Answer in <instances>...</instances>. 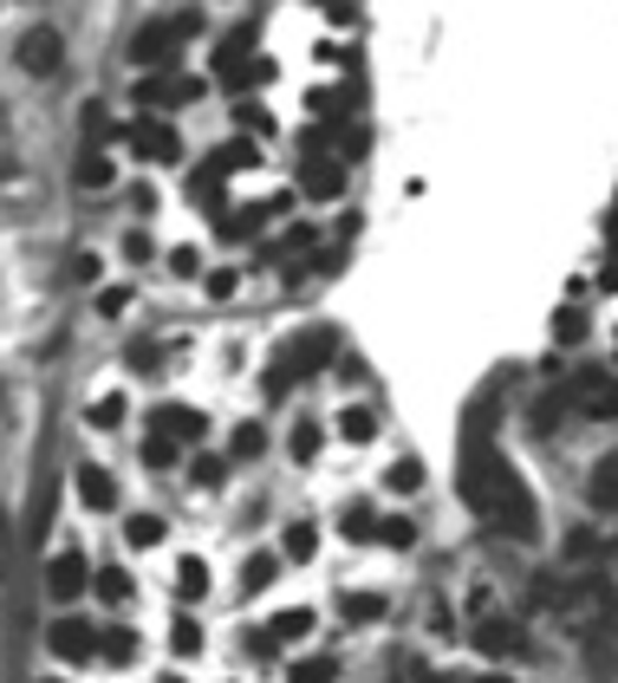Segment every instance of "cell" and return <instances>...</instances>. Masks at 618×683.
I'll list each match as a JSON object with an SVG mask.
<instances>
[{
    "mask_svg": "<svg viewBox=\"0 0 618 683\" xmlns=\"http://www.w3.org/2000/svg\"><path fill=\"white\" fill-rule=\"evenodd\" d=\"M203 33V13L196 7H183V13H163V20H143L138 33H131V66L143 72H156V66H170L189 40Z\"/></svg>",
    "mask_w": 618,
    "mask_h": 683,
    "instance_id": "1",
    "label": "cell"
},
{
    "mask_svg": "<svg viewBox=\"0 0 618 683\" xmlns=\"http://www.w3.org/2000/svg\"><path fill=\"white\" fill-rule=\"evenodd\" d=\"M46 651H53L59 664H91V658L105 651V631H98V625H85V618H53Z\"/></svg>",
    "mask_w": 618,
    "mask_h": 683,
    "instance_id": "2",
    "label": "cell"
},
{
    "mask_svg": "<svg viewBox=\"0 0 618 683\" xmlns=\"http://www.w3.org/2000/svg\"><path fill=\"white\" fill-rule=\"evenodd\" d=\"M124 143L138 150L143 163H176V156H183V137H176V124H163V118H131V124H124Z\"/></svg>",
    "mask_w": 618,
    "mask_h": 683,
    "instance_id": "3",
    "label": "cell"
},
{
    "mask_svg": "<svg viewBox=\"0 0 618 683\" xmlns=\"http://www.w3.org/2000/svg\"><path fill=\"white\" fill-rule=\"evenodd\" d=\"M339 358V333L333 326H306L300 339H286V351H280V365L300 378V371H319V365H333Z\"/></svg>",
    "mask_w": 618,
    "mask_h": 683,
    "instance_id": "4",
    "label": "cell"
},
{
    "mask_svg": "<svg viewBox=\"0 0 618 683\" xmlns=\"http://www.w3.org/2000/svg\"><path fill=\"white\" fill-rule=\"evenodd\" d=\"M59 66H66V40L53 26H26L20 33V72L26 78H53Z\"/></svg>",
    "mask_w": 618,
    "mask_h": 683,
    "instance_id": "5",
    "label": "cell"
},
{
    "mask_svg": "<svg viewBox=\"0 0 618 683\" xmlns=\"http://www.w3.org/2000/svg\"><path fill=\"white\" fill-rule=\"evenodd\" d=\"M208 85L203 78H138V105H150V111H176V105H196Z\"/></svg>",
    "mask_w": 618,
    "mask_h": 683,
    "instance_id": "6",
    "label": "cell"
},
{
    "mask_svg": "<svg viewBox=\"0 0 618 683\" xmlns=\"http://www.w3.org/2000/svg\"><path fill=\"white\" fill-rule=\"evenodd\" d=\"M300 196H313V203H333V196H345V156H306L300 163Z\"/></svg>",
    "mask_w": 618,
    "mask_h": 683,
    "instance_id": "7",
    "label": "cell"
},
{
    "mask_svg": "<svg viewBox=\"0 0 618 683\" xmlns=\"http://www.w3.org/2000/svg\"><path fill=\"white\" fill-rule=\"evenodd\" d=\"M476 644L488 651V658H528V631H521L514 618H501V612H488L476 625Z\"/></svg>",
    "mask_w": 618,
    "mask_h": 683,
    "instance_id": "8",
    "label": "cell"
},
{
    "mask_svg": "<svg viewBox=\"0 0 618 683\" xmlns=\"http://www.w3.org/2000/svg\"><path fill=\"white\" fill-rule=\"evenodd\" d=\"M208 423L196 404H156L150 410V436H170V443H196Z\"/></svg>",
    "mask_w": 618,
    "mask_h": 683,
    "instance_id": "9",
    "label": "cell"
},
{
    "mask_svg": "<svg viewBox=\"0 0 618 683\" xmlns=\"http://www.w3.org/2000/svg\"><path fill=\"white\" fill-rule=\"evenodd\" d=\"M72 488H78V501H85L91 514H111V508H118V481H111V469H105V463H78Z\"/></svg>",
    "mask_w": 618,
    "mask_h": 683,
    "instance_id": "10",
    "label": "cell"
},
{
    "mask_svg": "<svg viewBox=\"0 0 618 683\" xmlns=\"http://www.w3.org/2000/svg\"><path fill=\"white\" fill-rule=\"evenodd\" d=\"M85 586H91V566H85V560H78V553H59V560H53V566H46V593H53V599H59V606H66V599H78V593H85Z\"/></svg>",
    "mask_w": 618,
    "mask_h": 683,
    "instance_id": "11",
    "label": "cell"
},
{
    "mask_svg": "<svg viewBox=\"0 0 618 683\" xmlns=\"http://www.w3.org/2000/svg\"><path fill=\"white\" fill-rule=\"evenodd\" d=\"M586 501H593L599 514H618V456L593 463V476H586Z\"/></svg>",
    "mask_w": 618,
    "mask_h": 683,
    "instance_id": "12",
    "label": "cell"
},
{
    "mask_svg": "<svg viewBox=\"0 0 618 683\" xmlns=\"http://www.w3.org/2000/svg\"><path fill=\"white\" fill-rule=\"evenodd\" d=\"M274 215H280V203H254L248 215H221V235H228V241H248V235H261Z\"/></svg>",
    "mask_w": 618,
    "mask_h": 683,
    "instance_id": "13",
    "label": "cell"
},
{
    "mask_svg": "<svg viewBox=\"0 0 618 683\" xmlns=\"http://www.w3.org/2000/svg\"><path fill=\"white\" fill-rule=\"evenodd\" d=\"M163 534H170V521H163V514H150V508L124 521V546H138V553H150V546H163Z\"/></svg>",
    "mask_w": 618,
    "mask_h": 683,
    "instance_id": "14",
    "label": "cell"
},
{
    "mask_svg": "<svg viewBox=\"0 0 618 683\" xmlns=\"http://www.w3.org/2000/svg\"><path fill=\"white\" fill-rule=\"evenodd\" d=\"M280 553H286L293 566H306V560L319 553V528H313V521H286V534H280Z\"/></svg>",
    "mask_w": 618,
    "mask_h": 683,
    "instance_id": "15",
    "label": "cell"
},
{
    "mask_svg": "<svg viewBox=\"0 0 618 683\" xmlns=\"http://www.w3.org/2000/svg\"><path fill=\"white\" fill-rule=\"evenodd\" d=\"M339 618L345 625H378L384 618V593H339Z\"/></svg>",
    "mask_w": 618,
    "mask_h": 683,
    "instance_id": "16",
    "label": "cell"
},
{
    "mask_svg": "<svg viewBox=\"0 0 618 683\" xmlns=\"http://www.w3.org/2000/svg\"><path fill=\"white\" fill-rule=\"evenodd\" d=\"M319 443H326V430H319L313 416H300V423L286 430V456H293V463H313V456H319Z\"/></svg>",
    "mask_w": 618,
    "mask_h": 683,
    "instance_id": "17",
    "label": "cell"
},
{
    "mask_svg": "<svg viewBox=\"0 0 618 683\" xmlns=\"http://www.w3.org/2000/svg\"><path fill=\"white\" fill-rule=\"evenodd\" d=\"M221 176H228V170H221L215 156H208V163H196V170H189V196H196V203H208V208H221Z\"/></svg>",
    "mask_w": 618,
    "mask_h": 683,
    "instance_id": "18",
    "label": "cell"
},
{
    "mask_svg": "<svg viewBox=\"0 0 618 683\" xmlns=\"http://www.w3.org/2000/svg\"><path fill=\"white\" fill-rule=\"evenodd\" d=\"M339 436L345 443H371V436H378V410L371 404H345L339 410Z\"/></svg>",
    "mask_w": 618,
    "mask_h": 683,
    "instance_id": "19",
    "label": "cell"
},
{
    "mask_svg": "<svg viewBox=\"0 0 618 683\" xmlns=\"http://www.w3.org/2000/svg\"><path fill=\"white\" fill-rule=\"evenodd\" d=\"M274 579H280V560H274V553H254V560L241 566V599H254V593H268Z\"/></svg>",
    "mask_w": 618,
    "mask_h": 683,
    "instance_id": "20",
    "label": "cell"
},
{
    "mask_svg": "<svg viewBox=\"0 0 618 683\" xmlns=\"http://www.w3.org/2000/svg\"><path fill=\"white\" fill-rule=\"evenodd\" d=\"M170 573H176V579H170V586H176V599H203V593H208V566L196 560V553H189V560H176Z\"/></svg>",
    "mask_w": 618,
    "mask_h": 683,
    "instance_id": "21",
    "label": "cell"
},
{
    "mask_svg": "<svg viewBox=\"0 0 618 683\" xmlns=\"http://www.w3.org/2000/svg\"><path fill=\"white\" fill-rule=\"evenodd\" d=\"M339 534H345V541H351V546L378 541V514H371L365 501H351V508H345V514H339Z\"/></svg>",
    "mask_w": 618,
    "mask_h": 683,
    "instance_id": "22",
    "label": "cell"
},
{
    "mask_svg": "<svg viewBox=\"0 0 618 683\" xmlns=\"http://www.w3.org/2000/svg\"><path fill=\"white\" fill-rule=\"evenodd\" d=\"M268 631H274L280 644L306 638V631H313V606H286V612H274V618H268Z\"/></svg>",
    "mask_w": 618,
    "mask_h": 683,
    "instance_id": "23",
    "label": "cell"
},
{
    "mask_svg": "<svg viewBox=\"0 0 618 683\" xmlns=\"http://www.w3.org/2000/svg\"><path fill=\"white\" fill-rule=\"evenodd\" d=\"M72 176H78V189H111V156H105V150H85Z\"/></svg>",
    "mask_w": 618,
    "mask_h": 683,
    "instance_id": "24",
    "label": "cell"
},
{
    "mask_svg": "<svg viewBox=\"0 0 618 683\" xmlns=\"http://www.w3.org/2000/svg\"><path fill=\"white\" fill-rule=\"evenodd\" d=\"M91 586H98V599H105V606H124V599H131V573H124V566H98V573H91Z\"/></svg>",
    "mask_w": 618,
    "mask_h": 683,
    "instance_id": "25",
    "label": "cell"
},
{
    "mask_svg": "<svg viewBox=\"0 0 618 683\" xmlns=\"http://www.w3.org/2000/svg\"><path fill=\"white\" fill-rule=\"evenodd\" d=\"M228 449H235V463H254V456L268 449V430H261V423H235V436H228Z\"/></svg>",
    "mask_w": 618,
    "mask_h": 683,
    "instance_id": "26",
    "label": "cell"
},
{
    "mask_svg": "<svg viewBox=\"0 0 618 683\" xmlns=\"http://www.w3.org/2000/svg\"><path fill=\"white\" fill-rule=\"evenodd\" d=\"M98 658L131 664V658H138V631H131V625H105V651H98Z\"/></svg>",
    "mask_w": 618,
    "mask_h": 683,
    "instance_id": "27",
    "label": "cell"
},
{
    "mask_svg": "<svg viewBox=\"0 0 618 683\" xmlns=\"http://www.w3.org/2000/svg\"><path fill=\"white\" fill-rule=\"evenodd\" d=\"M378 541H384V546H398V553H411V546H416V521H411V514H384Z\"/></svg>",
    "mask_w": 618,
    "mask_h": 683,
    "instance_id": "28",
    "label": "cell"
},
{
    "mask_svg": "<svg viewBox=\"0 0 618 683\" xmlns=\"http://www.w3.org/2000/svg\"><path fill=\"white\" fill-rule=\"evenodd\" d=\"M118 423H124V398H118V391H105V398L91 404V430H118Z\"/></svg>",
    "mask_w": 618,
    "mask_h": 683,
    "instance_id": "29",
    "label": "cell"
},
{
    "mask_svg": "<svg viewBox=\"0 0 618 683\" xmlns=\"http://www.w3.org/2000/svg\"><path fill=\"white\" fill-rule=\"evenodd\" d=\"M170 644H176L183 658H196V651H203V625H196V618H176V625H170Z\"/></svg>",
    "mask_w": 618,
    "mask_h": 683,
    "instance_id": "30",
    "label": "cell"
},
{
    "mask_svg": "<svg viewBox=\"0 0 618 683\" xmlns=\"http://www.w3.org/2000/svg\"><path fill=\"white\" fill-rule=\"evenodd\" d=\"M124 365H131V371H138V378H150V371H163V345H131V351H124Z\"/></svg>",
    "mask_w": 618,
    "mask_h": 683,
    "instance_id": "31",
    "label": "cell"
},
{
    "mask_svg": "<svg viewBox=\"0 0 618 683\" xmlns=\"http://www.w3.org/2000/svg\"><path fill=\"white\" fill-rule=\"evenodd\" d=\"M143 463H150V469L163 476V469L176 463V443H170V436H143Z\"/></svg>",
    "mask_w": 618,
    "mask_h": 683,
    "instance_id": "32",
    "label": "cell"
},
{
    "mask_svg": "<svg viewBox=\"0 0 618 683\" xmlns=\"http://www.w3.org/2000/svg\"><path fill=\"white\" fill-rule=\"evenodd\" d=\"M416 481H423V469H416L411 456H404V463H391V469H384V488H391V495H398V488H404V495H411Z\"/></svg>",
    "mask_w": 618,
    "mask_h": 683,
    "instance_id": "33",
    "label": "cell"
},
{
    "mask_svg": "<svg viewBox=\"0 0 618 683\" xmlns=\"http://www.w3.org/2000/svg\"><path fill=\"white\" fill-rule=\"evenodd\" d=\"M333 658H306V664H293V683H333Z\"/></svg>",
    "mask_w": 618,
    "mask_h": 683,
    "instance_id": "34",
    "label": "cell"
},
{
    "mask_svg": "<svg viewBox=\"0 0 618 683\" xmlns=\"http://www.w3.org/2000/svg\"><path fill=\"white\" fill-rule=\"evenodd\" d=\"M228 481V463H215V456H196V488H221Z\"/></svg>",
    "mask_w": 618,
    "mask_h": 683,
    "instance_id": "35",
    "label": "cell"
},
{
    "mask_svg": "<svg viewBox=\"0 0 618 683\" xmlns=\"http://www.w3.org/2000/svg\"><path fill=\"white\" fill-rule=\"evenodd\" d=\"M170 273H176V280H196V273H203V254H196V248H176V254H170Z\"/></svg>",
    "mask_w": 618,
    "mask_h": 683,
    "instance_id": "36",
    "label": "cell"
},
{
    "mask_svg": "<svg viewBox=\"0 0 618 683\" xmlns=\"http://www.w3.org/2000/svg\"><path fill=\"white\" fill-rule=\"evenodd\" d=\"M150 254H156V241H150V235H138V228H131V235H124V261H150Z\"/></svg>",
    "mask_w": 618,
    "mask_h": 683,
    "instance_id": "37",
    "label": "cell"
},
{
    "mask_svg": "<svg viewBox=\"0 0 618 683\" xmlns=\"http://www.w3.org/2000/svg\"><path fill=\"white\" fill-rule=\"evenodd\" d=\"M124 306H131V293H124V286H111V293H98V313H105V319H118Z\"/></svg>",
    "mask_w": 618,
    "mask_h": 683,
    "instance_id": "38",
    "label": "cell"
},
{
    "mask_svg": "<svg viewBox=\"0 0 618 683\" xmlns=\"http://www.w3.org/2000/svg\"><path fill=\"white\" fill-rule=\"evenodd\" d=\"M560 339H566V345L586 339V313H573V306H566V313H560Z\"/></svg>",
    "mask_w": 618,
    "mask_h": 683,
    "instance_id": "39",
    "label": "cell"
},
{
    "mask_svg": "<svg viewBox=\"0 0 618 683\" xmlns=\"http://www.w3.org/2000/svg\"><path fill=\"white\" fill-rule=\"evenodd\" d=\"M208 293H215V300H228V293H235V268H215V273H208Z\"/></svg>",
    "mask_w": 618,
    "mask_h": 683,
    "instance_id": "40",
    "label": "cell"
},
{
    "mask_svg": "<svg viewBox=\"0 0 618 683\" xmlns=\"http://www.w3.org/2000/svg\"><path fill=\"white\" fill-rule=\"evenodd\" d=\"M398 683H443L436 671H411V677H398Z\"/></svg>",
    "mask_w": 618,
    "mask_h": 683,
    "instance_id": "41",
    "label": "cell"
},
{
    "mask_svg": "<svg viewBox=\"0 0 618 683\" xmlns=\"http://www.w3.org/2000/svg\"><path fill=\"white\" fill-rule=\"evenodd\" d=\"M476 683H508V677H476Z\"/></svg>",
    "mask_w": 618,
    "mask_h": 683,
    "instance_id": "42",
    "label": "cell"
},
{
    "mask_svg": "<svg viewBox=\"0 0 618 683\" xmlns=\"http://www.w3.org/2000/svg\"><path fill=\"white\" fill-rule=\"evenodd\" d=\"M163 683H183V677H163Z\"/></svg>",
    "mask_w": 618,
    "mask_h": 683,
    "instance_id": "43",
    "label": "cell"
}]
</instances>
